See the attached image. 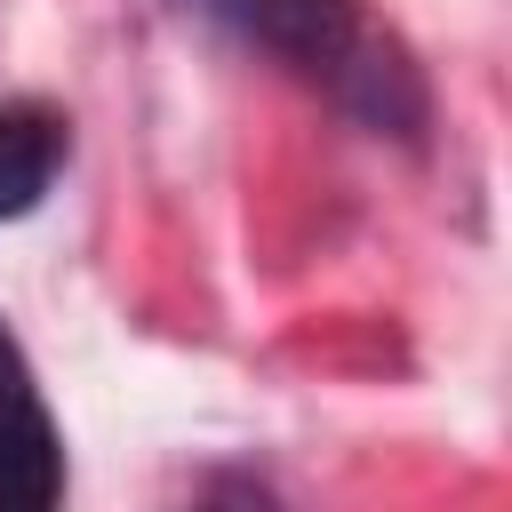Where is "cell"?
<instances>
[{
    "label": "cell",
    "instance_id": "cell-3",
    "mask_svg": "<svg viewBox=\"0 0 512 512\" xmlns=\"http://www.w3.org/2000/svg\"><path fill=\"white\" fill-rule=\"evenodd\" d=\"M64 152H72L64 112H48V104H0V224L32 216L48 200Z\"/></svg>",
    "mask_w": 512,
    "mask_h": 512
},
{
    "label": "cell",
    "instance_id": "cell-1",
    "mask_svg": "<svg viewBox=\"0 0 512 512\" xmlns=\"http://www.w3.org/2000/svg\"><path fill=\"white\" fill-rule=\"evenodd\" d=\"M184 8L216 16L232 40L264 48L296 80L328 88L368 128H392V136L424 128V80H416L408 48L368 24L360 0H184Z\"/></svg>",
    "mask_w": 512,
    "mask_h": 512
},
{
    "label": "cell",
    "instance_id": "cell-2",
    "mask_svg": "<svg viewBox=\"0 0 512 512\" xmlns=\"http://www.w3.org/2000/svg\"><path fill=\"white\" fill-rule=\"evenodd\" d=\"M0 512H64V432L8 320H0Z\"/></svg>",
    "mask_w": 512,
    "mask_h": 512
},
{
    "label": "cell",
    "instance_id": "cell-4",
    "mask_svg": "<svg viewBox=\"0 0 512 512\" xmlns=\"http://www.w3.org/2000/svg\"><path fill=\"white\" fill-rule=\"evenodd\" d=\"M200 512H280V504H272V488H264V480H224Z\"/></svg>",
    "mask_w": 512,
    "mask_h": 512
}]
</instances>
